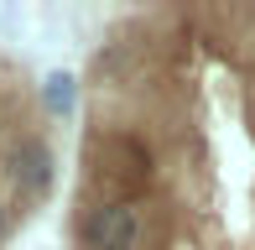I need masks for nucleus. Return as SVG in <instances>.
I'll list each match as a JSON object with an SVG mask.
<instances>
[{
  "label": "nucleus",
  "mask_w": 255,
  "mask_h": 250,
  "mask_svg": "<svg viewBox=\"0 0 255 250\" xmlns=\"http://www.w3.org/2000/svg\"><path fill=\"white\" fill-rule=\"evenodd\" d=\"M151 188H156V151L146 146V135L125 130V125H89L84 183H78V193L141 203Z\"/></svg>",
  "instance_id": "obj_1"
},
{
  "label": "nucleus",
  "mask_w": 255,
  "mask_h": 250,
  "mask_svg": "<svg viewBox=\"0 0 255 250\" xmlns=\"http://www.w3.org/2000/svg\"><path fill=\"white\" fill-rule=\"evenodd\" d=\"M73 250H161V224L151 219L146 203L89 198V193H78Z\"/></svg>",
  "instance_id": "obj_2"
},
{
  "label": "nucleus",
  "mask_w": 255,
  "mask_h": 250,
  "mask_svg": "<svg viewBox=\"0 0 255 250\" xmlns=\"http://www.w3.org/2000/svg\"><path fill=\"white\" fill-rule=\"evenodd\" d=\"M0 188H5L10 209H16L21 219L52 198V188H57V151H52L47 130H37V125H10L5 146H0Z\"/></svg>",
  "instance_id": "obj_3"
},
{
  "label": "nucleus",
  "mask_w": 255,
  "mask_h": 250,
  "mask_svg": "<svg viewBox=\"0 0 255 250\" xmlns=\"http://www.w3.org/2000/svg\"><path fill=\"white\" fill-rule=\"evenodd\" d=\"M42 110H47L52 120H73V110H78V78L73 73H47V78H42Z\"/></svg>",
  "instance_id": "obj_4"
},
{
  "label": "nucleus",
  "mask_w": 255,
  "mask_h": 250,
  "mask_svg": "<svg viewBox=\"0 0 255 250\" xmlns=\"http://www.w3.org/2000/svg\"><path fill=\"white\" fill-rule=\"evenodd\" d=\"M16 219H21V214L10 209V198H5V193H0V245H5L10 235H16Z\"/></svg>",
  "instance_id": "obj_5"
}]
</instances>
